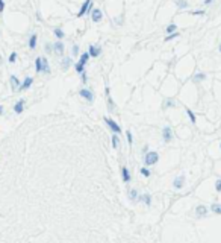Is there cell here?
I'll list each match as a JSON object with an SVG mask.
<instances>
[{
	"mask_svg": "<svg viewBox=\"0 0 221 243\" xmlns=\"http://www.w3.org/2000/svg\"><path fill=\"white\" fill-rule=\"evenodd\" d=\"M35 70L37 72H44V73H49L50 72V67H49V62L44 56H39L35 61Z\"/></svg>",
	"mask_w": 221,
	"mask_h": 243,
	"instance_id": "obj_1",
	"label": "cell"
},
{
	"mask_svg": "<svg viewBox=\"0 0 221 243\" xmlns=\"http://www.w3.org/2000/svg\"><path fill=\"white\" fill-rule=\"evenodd\" d=\"M158 160H159L158 152H147L146 157H144V163H146V166H153V164H156Z\"/></svg>",
	"mask_w": 221,
	"mask_h": 243,
	"instance_id": "obj_2",
	"label": "cell"
},
{
	"mask_svg": "<svg viewBox=\"0 0 221 243\" xmlns=\"http://www.w3.org/2000/svg\"><path fill=\"white\" fill-rule=\"evenodd\" d=\"M91 0H85V3L82 5V8H80V11L77 12V17H83L86 12H91L92 9H91Z\"/></svg>",
	"mask_w": 221,
	"mask_h": 243,
	"instance_id": "obj_3",
	"label": "cell"
},
{
	"mask_svg": "<svg viewBox=\"0 0 221 243\" xmlns=\"http://www.w3.org/2000/svg\"><path fill=\"white\" fill-rule=\"evenodd\" d=\"M103 120L106 122V125H108V126L110 128V131H112V132H115V134H120V132H121V128H120V126H118V125H117V123L112 120V119H109V117H105Z\"/></svg>",
	"mask_w": 221,
	"mask_h": 243,
	"instance_id": "obj_4",
	"label": "cell"
},
{
	"mask_svg": "<svg viewBox=\"0 0 221 243\" xmlns=\"http://www.w3.org/2000/svg\"><path fill=\"white\" fill-rule=\"evenodd\" d=\"M102 17H103V14H102V11H100L98 8H95V9L91 11V19L94 23H98V21L102 20Z\"/></svg>",
	"mask_w": 221,
	"mask_h": 243,
	"instance_id": "obj_5",
	"label": "cell"
},
{
	"mask_svg": "<svg viewBox=\"0 0 221 243\" xmlns=\"http://www.w3.org/2000/svg\"><path fill=\"white\" fill-rule=\"evenodd\" d=\"M162 137H164V141H171V138H173V131H171V128L170 126H165L164 128V131H162Z\"/></svg>",
	"mask_w": 221,
	"mask_h": 243,
	"instance_id": "obj_6",
	"label": "cell"
},
{
	"mask_svg": "<svg viewBox=\"0 0 221 243\" xmlns=\"http://www.w3.org/2000/svg\"><path fill=\"white\" fill-rule=\"evenodd\" d=\"M80 96L83 97V99H86L88 102H92L94 100V94H92V91H90V90H80Z\"/></svg>",
	"mask_w": 221,
	"mask_h": 243,
	"instance_id": "obj_7",
	"label": "cell"
},
{
	"mask_svg": "<svg viewBox=\"0 0 221 243\" xmlns=\"http://www.w3.org/2000/svg\"><path fill=\"white\" fill-rule=\"evenodd\" d=\"M173 186H174V188H182L185 186V176H177V178L174 179Z\"/></svg>",
	"mask_w": 221,
	"mask_h": 243,
	"instance_id": "obj_8",
	"label": "cell"
},
{
	"mask_svg": "<svg viewBox=\"0 0 221 243\" xmlns=\"http://www.w3.org/2000/svg\"><path fill=\"white\" fill-rule=\"evenodd\" d=\"M195 213H197V216L199 217H206V214H207V208L204 205H199L195 208Z\"/></svg>",
	"mask_w": 221,
	"mask_h": 243,
	"instance_id": "obj_9",
	"label": "cell"
},
{
	"mask_svg": "<svg viewBox=\"0 0 221 243\" xmlns=\"http://www.w3.org/2000/svg\"><path fill=\"white\" fill-rule=\"evenodd\" d=\"M32 82H34V79H32V78H26V81H24V82H23V84L20 85V87H18V90H20V91H23V90L29 88V87L32 85Z\"/></svg>",
	"mask_w": 221,
	"mask_h": 243,
	"instance_id": "obj_10",
	"label": "cell"
},
{
	"mask_svg": "<svg viewBox=\"0 0 221 243\" xmlns=\"http://www.w3.org/2000/svg\"><path fill=\"white\" fill-rule=\"evenodd\" d=\"M100 47L98 46H90V56H94V58H97V56L100 55Z\"/></svg>",
	"mask_w": 221,
	"mask_h": 243,
	"instance_id": "obj_11",
	"label": "cell"
},
{
	"mask_svg": "<svg viewBox=\"0 0 221 243\" xmlns=\"http://www.w3.org/2000/svg\"><path fill=\"white\" fill-rule=\"evenodd\" d=\"M23 105H24V99H20L18 102L15 103V107H14V111L17 114H21L23 112Z\"/></svg>",
	"mask_w": 221,
	"mask_h": 243,
	"instance_id": "obj_12",
	"label": "cell"
},
{
	"mask_svg": "<svg viewBox=\"0 0 221 243\" xmlns=\"http://www.w3.org/2000/svg\"><path fill=\"white\" fill-rule=\"evenodd\" d=\"M55 52L58 53V55H62L64 53V44L61 43V41H58V43H55Z\"/></svg>",
	"mask_w": 221,
	"mask_h": 243,
	"instance_id": "obj_13",
	"label": "cell"
},
{
	"mask_svg": "<svg viewBox=\"0 0 221 243\" xmlns=\"http://www.w3.org/2000/svg\"><path fill=\"white\" fill-rule=\"evenodd\" d=\"M121 175H123V181H124V182H129V181H130V175H129L127 167H121Z\"/></svg>",
	"mask_w": 221,
	"mask_h": 243,
	"instance_id": "obj_14",
	"label": "cell"
},
{
	"mask_svg": "<svg viewBox=\"0 0 221 243\" xmlns=\"http://www.w3.org/2000/svg\"><path fill=\"white\" fill-rule=\"evenodd\" d=\"M88 59H90V52H85V53H82V55H80V59H79V62L85 65V64L88 62Z\"/></svg>",
	"mask_w": 221,
	"mask_h": 243,
	"instance_id": "obj_15",
	"label": "cell"
},
{
	"mask_svg": "<svg viewBox=\"0 0 221 243\" xmlns=\"http://www.w3.org/2000/svg\"><path fill=\"white\" fill-rule=\"evenodd\" d=\"M139 201L144 202L146 205H150V204H151V198H150V195H143V196H139Z\"/></svg>",
	"mask_w": 221,
	"mask_h": 243,
	"instance_id": "obj_16",
	"label": "cell"
},
{
	"mask_svg": "<svg viewBox=\"0 0 221 243\" xmlns=\"http://www.w3.org/2000/svg\"><path fill=\"white\" fill-rule=\"evenodd\" d=\"M35 46H37V34H32V35H30V40H29V47H30V49H35Z\"/></svg>",
	"mask_w": 221,
	"mask_h": 243,
	"instance_id": "obj_17",
	"label": "cell"
},
{
	"mask_svg": "<svg viewBox=\"0 0 221 243\" xmlns=\"http://www.w3.org/2000/svg\"><path fill=\"white\" fill-rule=\"evenodd\" d=\"M11 87H12V90H18V79L15 78V76H11Z\"/></svg>",
	"mask_w": 221,
	"mask_h": 243,
	"instance_id": "obj_18",
	"label": "cell"
},
{
	"mask_svg": "<svg viewBox=\"0 0 221 243\" xmlns=\"http://www.w3.org/2000/svg\"><path fill=\"white\" fill-rule=\"evenodd\" d=\"M211 210H212V213H215V214H221V204H212V205H211Z\"/></svg>",
	"mask_w": 221,
	"mask_h": 243,
	"instance_id": "obj_19",
	"label": "cell"
},
{
	"mask_svg": "<svg viewBox=\"0 0 221 243\" xmlns=\"http://www.w3.org/2000/svg\"><path fill=\"white\" fill-rule=\"evenodd\" d=\"M203 79H206V75H204V73H197V75L192 78V81H194L195 84H197V82H202Z\"/></svg>",
	"mask_w": 221,
	"mask_h": 243,
	"instance_id": "obj_20",
	"label": "cell"
},
{
	"mask_svg": "<svg viewBox=\"0 0 221 243\" xmlns=\"http://www.w3.org/2000/svg\"><path fill=\"white\" fill-rule=\"evenodd\" d=\"M176 5H177V8H180V9L188 8V2H186V0H176Z\"/></svg>",
	"mask_w": 221,
	"mask_h": 243,
	"instance_id": "obj_21",
	"label": "cell"
},
{
	"mask_svg": "<svg viewBox=\"0 0 221 243\" xmlns=\"http://www.w3.org/2000/svg\"><path fill=\"white\" fill-rule=\"evenodd\" d=\"M186 114L189 115V119H191V123H195V122H197V119H195V114L191 111V110H188V108H186Z\"/></svg>",
	"mask_w": 221,
	"mask_h": 243,
	"instance_id": "obj_22",
	"label": "cell"
},
{
	"mask_svg": "<svg viewBox=\"0 0 221 243\" xmlns=\"http://www.w3.org/2000/svg\"><path fill=\"white\" fill-rule=\"evenodd\" d=\"M129 198H130V201H136V199H138V191H136V190H130Z\"/></svg>",
	"mask_w": 221,
	"mask_h": 243,
	"instance_id": "obj_23",
	"label": "cell"
},
{
	"mask_svg": "<svg viewBox=\"0 0 221 243\" xmlns=\"http://www.w3.org/2000/svg\"><path fill=\"white\" fill-rule=\"evenodd\" d=\"M176 29H177V26H176V24H170V26H167V32H168V34L176 32Z\"/></svg>",
	"mask_w": 221,
	"mask_h": 243,
	"instance_id": "obj_24",
	"label": "cell"
},
{
	"mask_svg": "<svg viewBox=\"0 0 221 243\" xmlns=\"http://www.w3.org/2000/svg\"><path fill=\"white\" fill-rule=\"evenodd\" d=\"M76 72H77L79 75H82V73H83V64L77 62V64H76Z\"/></svg>",
	"mask_w": 221,
	"mask_h": 243,
	"instance_id": "obj_25",
	"label": "cell"
},
{
	"mask_svg": "<svg viewBox=\"0 0 221 243\" xmlns=\"http://www.w3.org/2000/svg\"><path fill=\"white\" fill-rule=\"evenodd\" d=\"M112 148H114V149L118 148V137H117V134L112 137Z\"/></svg>",
	"mask_w": 221,
	"mask_h": 243,
	"instance_id": "obj_26",
	"label": "cell"
},
{
	"mask_svg": "<svg viewBox=\"0 0 221 243\" xmlns=\"http://www.w3.org/2000/svg\"><path fill=\"white\" fill-rule=\"evenodd\" d=\"M170 107H174V100H171V99H167L165 102H164V108H170Z\"/></svg>",
	"mask_w": 221,
	"mask_h": 243,
	"instance_id": "obj_27",
	"label": "cell"
},
{
	"mask_svg": "<svg viewBox=\"0 0 221 243\" xmlns=\"http://www.w3.org/2000/svg\"><path fill=\"white\" fill-rule=\"evenodd\" d=\"M55 35L58 38H64L65 34H64V31H61V29H58V27H56V29H55Z\"/></svg>",
	"mask_w": 221,
	"mask_h": 243,
	"instance_id": "obj_28",
	"label": "cell"
},
{
	"mask_svg": "<svg viewBox=\"0 0 221 243\" xmlns=\"http://www.w3.org/2000/svg\"><path fill=\"white\" fill-rule=\"evenodd\" d=\"M68 65H70V58H65V59H64V64H62V69H64V70H67V69H68Z\"/></svg>",
	"mask_w": 221,
	"mask_h": 243,
	"instance_id": "obj_29",
	"label": "cell"
},
{
	"mask_svg": "<svg viewBox=\"0 0 221 243\" xmlns=\"http://www.w3.org/2000/svg\"><path fill=\"white\" fill-rule=\"evenodd\" d=\"M215 190H217L218 193H221V179H217V181H215Z\"/></svg>",
	"mask_w": 221,
	"mask_h": 243,
	"instance_id": "obj_30",
	"label": "cell"
},
{
	"mask_svg": "<svg viewBox=\"0 0 221 243\" xmlns=\"http://www.w3.org/2000/svg\"><path fill=\"white\" fill-rule=\"evenodd\" d=\"M177 37H179V34H177V32H173V34H170V35L165 38V41H170V40H173V38H177Z\"/></svg>",
	"mask_w": 221,
	"mask_h": 243,
	"instance_id": "obj_31",
	"label": "cell"
},
{
	"mask_svg": "<svg viewBox=\"0 0 221 243\" xmlns=\"http://www.w3.org/2000/svg\"><path fill=\"white\" fill-rule=\"evenodd\" d=\"M141 175H144V176H150V170L148 169H141Z\"/></svg>",
	"mask_w": 221,
	"mask_h": 243,
	"instance_id": "obj_32",
	"label": "cell"
},
{
	"mask_svg": "<svg viewBox=\"0 0 221 243\" xmlns=\"http://www.w3.org/2000/svg\"><path fill=\"white\" fill-rule=\"evenodd\" d=\"M17 61V53H11L9 56V62H15Z\"/></svg>",
	"mask_w": 221,
	"mask_h": 243,
	"instance_id": "obj_33",
	"label": "cell"
},
{
	"mask_svg": "<svg viewBox=\"0 0 221 243\" xmlns=\"http://www.w3.org/2000/svg\"><path fill=\"white\" fill-rule=\"evenodd\" d=\"M126 137H127V143H129V145H132V141H133V140H132V134H130V131L126 132Z\"/></svg>",
	"mask_w": 221,
	"mask_h": 243,
	"instance_id": "obj_34",
	"label": "cell"
},
{
	"mask_svg": "<svg viewBox=\"0 0 221 243\" xmlns=\"http://www.w3.org/2000/svg\"><path fill=\"white\" fill-rule=\"evenodd\" d=\"M3 9H5V3L3 0H0V12H3Z\"/></svg>",
	"mask_w": 221,
	"mask_h": 243,
	"instance_id": "obj_35",
	"label": "cell"
},
{
	"mask_svg": "<svg viewBox=\"0 0 221 243\" xmlns=\"http://www.w3.org/2000/svg\"><path fill=\"white\" fill-rule=\"evenodd\" d=\"M192 14H194V15H203L204 12H203V11H194Z\"/></svg>",
	"mask_w": 221,
	"mask_h": 243,
	"instance_id": "obj_36",
	"label": "cell"
},
{
	"mask_svg": "<svg viewBox=\"0 0 221 243\" xmlns=\"http://www.w3.org/2000/svg\"><path fill=\"white\" fill-rule=\"evenodd\" d=\"M50 50H52V46H50V44H46V52L49 53Z\"/></svg>",
	"mask_w": 221,
	"mask_h": 243,
	"instance_id": "obj_37",
	"label": "cell"
},
{
	"mask_svg": "<svg viewBox=\"0 0 221 243\" xmlns=\"http://www.w3.org/2000/svg\"><path fill=\"white\" fill-rule=\"evenodd\" d=\"M77 52H79V47H77V46H74V47H73V55H77Z\"/></svg>",
	"mask_w": 221,
	"mask_h": 243,
	"instance_id": "obj_38",
	"label": "cell"
},
{
	"mask_svg": "<svg viewBox=\"0 0 221 243\" xmlns=\"http://www.w3.org/2000/svg\"><path fill=\"white\" fill-rule=\"evenodd\" d=\"M143 152H144V153H147V152H148V146H147V145L143 148Z\"/></svg>",
	"mask_w": 221,
	"mask_h": 243,
	"instance_id": "obj_39",
	"label": "cell"
},
{
	"mask_svg": "<svg viewBox=\"0 0 221 243\" xmlns=\"http://www.w3.org/2000/svg\"><path fill=\"white\" fill-rule=\"evenodd\" d=\"M121 23H123V19H120V17H118V19H117V24H121Z\"/></svg>",
	"mask_w": 221,
	"mask_h": 243,
	"instance_id": "obj_40",
	"label": "cell"
},
{
	"mask_svg": "<svg viewBox=\"0 0 221 243\" xmlns=\"http://www.w3.org/2000/svg\"><path fill=\"white\" fill-rule=\"evenodd\" d=\"M82 79H83V82H86V75L85 73H82Z\"/></svg>",
	"mask_w": 221,
	"mask_h": 243,
	"instance_id": "obj_41",
	"label": "cell"
},
{
	"mask_svg": "<svg viewBox=\"0 0 221 243\" xmlns=\"http://www.w3.org/2000/svg\"><path fill=\"white\" fill-rule=\"evenodd\" d=\"M2 114H3V107L0 105V115H2Z\"/></svg>",
	"mask_w": 221,
	"mask_h": 243,
	"instance_id": "obj_42",
	"label": "cell"
},
{
	"mask_svg": "<svg viewBox=\"0 0 221 243\" xmlns=\"http://www.w3.org/2000/svg\"><path fill=\"white\" fill-rule=\"evenodd\" d=\"M211 2H212V0H204V3H206V5H209Z\"/></svg>",
	"mask_w": 221,
	"mask_h": 243,
	"instance_id": "obj_43",
	"label": "cell"
},
{
	"mask_svg": "<svg viewBox=\"0 0 221 243\" xmlns=\"http://www.w3.org/2000/svg\"><path fill=\"white\" fill-rule=\"evenodd\" d=\"M220 52H221V44H220Z\"/></svg>",
	"mask_w": 221,
	"mask_h": 243,
	"instance_id": "obj_44",
	"label": "cell"
},
{
	"mask_svg": "<svg viewBox=\"0 0 221 243\" xmlns=\"http://www.w3.org/2000/svg\"><path fill=\"white\" fill-rule=\"evenodd\" d=\"M220 148H221V145H220Z\"/></svg>",
	"mask_w": 221,
	"mask_h": 243,
	"instance_id": "obj_45",
	"label": "cell"
}]
</instances>
